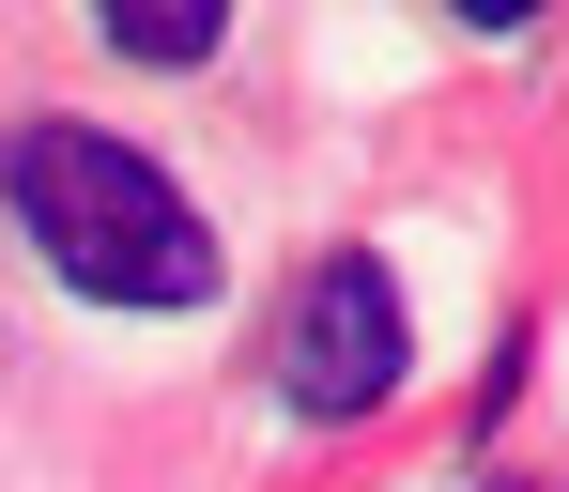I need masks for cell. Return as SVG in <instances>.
I'll return each instance as SVG.
<instances>
[{
  "instance_id": "2",
  "label": "cell",
  "mask_w": 569,
  "mask_h": 492,
  "mask_svg": "<svg viewBox=\"0 0 569 492\" xmlns=\"http://www.w3.org/2000/svg\"><path fill=\"white\" fill-rule=\"evenodd\" d=\"M400 370H416L400 278H385L370 247H323V262L292 278V308H278V400L308 415V431H355V415L400 400Z\"/></svg>"
},
{
  "instance_id": "1",
  "label": "cell",
  "mask_w": 569,
  "mask_h": 492,
  "mask_svg": "<svg viewBox=\"0 0 569 492\" xmlns=\"http://www.w3.org/2000/svg\"><path fill=\"white\" fill-rule=\"evenodd\" d=\"M0 185H16V231L93 308H200L216 293L200 200L170 185L139 139H108V123H16V139H0Z\"/></svg>"
},
{
  "instance_id": "3",
  "label": "cell",
  "mask_w": 569,
  "mask_h": 492,
  "mask_svg": "<svg viewBox=\"0 0 569 492\" xmlns=\"http://www.w3.org/2000/svg\"><path fill=\"white\" fill-rule=\"evenodd\" d=\"M216 16L231 0H108V47L123 62H216Z\"/></svg>"
}]
</instances>
